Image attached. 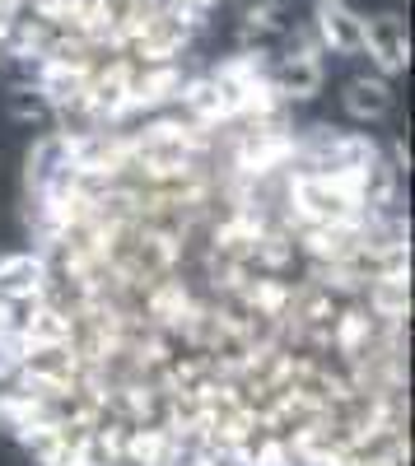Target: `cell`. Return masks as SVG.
<instances>
[{
	"label": "cell",
	"instance_id": "6da1fadb",
	"mask_svg": "<svg viewBox=\"0 0 415 466\" xmlns=\"http://www.w3.org/2000/svg\"><path fill=\"white\" fill-rule=\"evenodd\" d=\"M364 52L373 56L379 75H401L406 61H410L406 24H401L397 15H373V19H364Z\"/></svg>",
	"mask_w": 415,
	"mask_h": 466
},
{
	"label": "cell",
	"instance_id": "7a4b0ae2",
	"mask_svg": "<svg viewBox=\"0 0 415 466\" xmlns=\"http://www.w3.org/2000/svg\"><path fill=\"white\" fill-rule=\"evenodd\" d=\"M313 33H318V43L331 47L336 56H359L364 52V19L350 5H318Z\"/></svg>",
	"mask_w": 415,
	"mask_h": 466
},
{
	"label": "cell",
	"instance_id": "3957f363",
	"mask_svg": "<svg viewBox=\"0 0 415 466\" xmlns=\"http://www.w3.org/2000/svg\"><path fill=\"white\" fill-rule=\"evenodd\" d=\"M267 75H271V89H276L280 98L304 103V98L322 94V61H318V56L289 52V56H280V61H276Z\"/></svg>",
	"mask_w": 415,
	"mask_h": 466
},
{
	"label": "cell",
	"instance_id": "277c9868",
	"mask_svg": "<svg viewBox=\"0 0 415 466\" xmlns=\"http://www.w3.org/2000/svg\"><path fill=\"white\" fill-rule=\"evenodd\" d=\"M47 280V266L43 257L33 252H10L0 257V299H33Z\"/></svg>",
	"mask_w": 415,
	"mask_h": 466
},
{
	"label": "cell",
	"instance_id": "5b68a950",
	"mask_svg": "<svg viewBox=\"0 0 415 466\" xmlns=\"http://www.w3.org/2000/svg\"><path fill=\"white\" fill-rule=\"evenodd\" d=\"M346 112L350 116H359V122H379V116H388L392 112V89H388V80L383 75H359V80H350L346 85Z\"/></svg>",
	"mask_w": 415,
	"mask_h": 466
},
{
	"label": "cell",
	"instance_id": "8992f818",
	"mask_svg": "<svg viewBox=\"0 0 415 466\" xmlns=\"http://www.w3.org/2000/svg\"><path fill=\"white\" fill-rule=\"evenodd\" d=\"M28 336L33 350H43V345H66L70 340V318H61L56 308H43V313H33V322L19 327Z\"/></svg>",
	"mask_w": 415,
	"mask_h": 466
},
{
	"label": "cell",
	"instance_id": "52a82bcc",
	"mask_svg": "<svg viewBox=\"0 0 415 466\" xmlns=\"http://www.w3.org/2000/svg\"><path fill=\"white\" fill-rule=\"evenodd\" d=\"M373 308H379L383 318H406V308H410V289L401 276H388L373 285Z\"/></svg>",
	"mask_w": 415,
	"mask_h": 466
},
{
	"label": "cell",
	"instance_id": "ba28073f",
	"mask_svg": "<svg viewBox=\"0 0 415 466\" xmlns=\"http://www.w3.org/2000/svg\"><path fill=\"white\" fill-rule=\"evenodd\" d=\"M10 112H15V116H47L52 103L43 98V89H19V94L10 98Z\"/></svg>",
	"mask_w": 415,
	"mask_h": 466
},
{
	"label": "cell",
	"instance_id": "9c48e42d",
	"mask_svg": "<svg viewBox=\"0 0 415 466\" xmlns=\"http://www.w3.org/2000/svg\"><path fill=\"white\" fill-rule=\"evenodd\" d=\"M164 5H168V10H173V15L187 24V28H192V24H201V15L215 5V0H164Z\"/></svg>",
	"mask_w": 415,
	"mask_h": 466
},
{
	"label": "cell",
	"instance_id": "30bf717a",
	"mask_svg": "<svg viewBox=\"0 0 415 466\" xmlns=\"http://www.w3.org/2000/svg\"><path fill=\"white\" fill-rule=\"evenodd\" d=\"M238 15H252V10H280V0H234Z\"/></svg>",
	"mask_w": 415,
	"mask_h": 466
},
{
	"label": "cell",
	"instance_id": "8fae6325",
	"mask_svg": "<svg viewBox=\"0 0 415 466\" xmlns=\"http://www.w3.org/2000/svg\"><path fill=\"white\" fill-rule=\"evenodd\" d=\"M318 5H350V0H318Z\"/></svg>",
	"mask_w": 415,
	"mask_h": 466
}]
</instances>
